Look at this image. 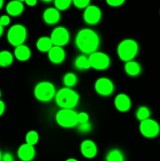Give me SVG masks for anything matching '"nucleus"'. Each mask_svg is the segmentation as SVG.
<instances>
[{
    "mask_svg": "<svg viewBox=\"0 0 160 161\" xmlns=\"http://www.w3.org/2000/svg\"><path fill=\"white\" fill-rule=\"evenodd\" d=\"M100 45V38L97 33L90 28H83L78 31L75 37V46L83 53H94Z\"/></svg>",
    "mask_w": 160,
    "mask_h": 161,
    "instance_id": "1",
    "label": "nucleus"
},
{
    "mask_svg": "<svg viewBox=\"0 0 160 161\" xmlns=\"http://www.w3.org/2000/svg\"><path fill=\"white\" fill-rule=\"evenodd\" d=\"M78 101L79 95L72 88H61L55 95V102L61 108L72 109L78 105Z\"/></svg>",
    "mask_w": 160,
    "mask_h": 161,
    "instance_id": "2",
    "label": "nucleus"
},
{
    "mask_svg": "<svg viewBox=\"0 0 160 161\" xmlns=\"http://www.w3.org/2000/svg\"><path fill=\"white\" fill-rule=\"evenodd\" d=\"M138 44L132 39H125L119 42L117 47L119 58L125 62L133 61L138 52Z\"/></svg>",
    "mask_w": 160,
    "mask_h": 161,
    "instance_id": "3",
    "label": "nucleus"
},
{
    "mask_svg": "<svg viewBox=\"0 0 160 161\" xmlns=\"http://www.w3.org/2000/svg\"><path fill=\"white\" fill-rule=\"evenodd\" d=\"M34 95L39 102H50L56 95L54 85L49 81L39 82L35 86Z\"/></svg>",
    "mask_w": 160,
    "mask_h": 161,
    "instance_id": "4",
    "label": "nucleus"
},
{
    "mask_svg": "<svg viewBox=\"0 0 160 161\" xmlns=\"http://www.w3.org/2000/svg\"><path fill=\"white\" fill-rule=\"evenodd\" d=\"M78 113L73 109L61 108L56 113L55 119L59 126L64 128H72L78 126Z\"/></svg>",
    "mask_w": 160,
    "mask_h": 161,
    "instance_id": "5",
    "label": "nucleus"
},
{
    "mask_svg": "<svg viewBox=\"0 0 160 161\" xmlns=\"http://www.w3.org/2000/svg\"><path fill=\"white\" fill-rule=\"evenodd\" d=\"M27 38V30L24 25L17 24L11 27L7 32V40L9 44L17 47L23 45Z\"/></svg>",
    "mask_w": 160,
    "mask_h": 161,
    "instance_id": "6",
    "label": "nucleus"
},
{
    "mask_svg": "<svg viewBox=\"0 0 160 161\" xmlns=\"http://www.w3.org/2000/svg\"><path fill=\"white\" fill-rule=\"evenodd\" d=\"M88 59L90 67L96 70H105L109 67L111 63L108 55L100 51H96L91 53L88 57Z\"/></svg>",
    "mask_w": 160,
    "mask_h": 161,
    "instance_id": "7",
    "label": "nucleus"
},
{
    "mask_svg": "<svg viewBox=\"0 0 160 161\" xmlns=\"http://www.w3.org/2000/svg\"><path fill=\"white\" fill-rule=\"evenodd\" d=\"M159 125L154 119H147L141 121L140 124V132L145 138H155L159 134Z\"/></svg>",
    "mask_w": 160,
    "mask_h": 161,
    "instance_id": "8",
    "label": "nucleus"
},
{
    "mask_svg": "<svg viewBox=\"0 0 160 161\" xmlns=\"http://www.w3.org/2000/svg\"><path fill=\"white\" fill-rule=\"evenodd\" d=\"M50 38L53 46L62 47L69 42L70 34L64 27H56L53 30Z\"/></svg>",
    "mask_w": 160,
    "mask_h": 161,
    "instance_id": "9",
    "label": "nucleus"
},
{
    "mask_svg": "<svg viewBox=\"0 0 160 161\" xmlns=\"http://www.w3.org/2000/svg\"><path fill=\"white\" fill-rule=\"evenodd\" d=\"M95 91L99 95L108 97L110 96L114 91V84L113 82L108 78L101 77L97 80L94 85Z\"/></svg>",
    "mask_w": 160,
    "mask_h": 161,
    "instance_id": "10",
    "label": "nucleus"
},
{
    "mask_svg": "<svg viewBox=\"0 0 160 161\" xmlns=\"http://www.w3.org/2000/svg\"><path fill=\"white\" fill-rule=\"evenodd\" d=\"M101 19V10L94 5H89L83 13V20L87 25H97Z\"/></svg>",
    "mask_w": 160,
    "mask_h": 161,
    "instance_id": "11",
    "label": "nucleus"
},
{
    "mask_svg": "<svg viewBox=\"0 0 160 161\" xmlns=\"http://www.w3.org/2000/svg\"><path fill=\"white\" fill-rule=\"evenodd\" d=\"M35 156L34 146L27 143L22 144L17 149V157L21 161H31Z\"/></svg>",
    "mask_w": 160,
    "mask_h": 161,
    "instance_id": "12",
    "label": "nucleus"
},
{
    "mask_svg": "<svg viewBox=\"0 0 160 161\" xmlns=\"http://www.w3.org/2000/svg\"><path fill=\"white\" fill-rule=\"evenodd\" d=\"M80 151L85 158L92 159L97 155V147L91 140H85L80 145Z\"/></svg>",
    "mask_w": 160,
    "mask_h": 161,
    "instance_id": "13",
    "label": "nucleus"
},
{
    "mask_svg": "<svg viewBox=\"0 0 160 161\" xmlns=\"http://www.w3.org/2000/svg\"><path fill=\"white\" fill-rule=\"evenodd\" d=\"M115 106L118 111L125 113L131 108V100L125 94H119L115 98Z\"/></svg>",
    "mask_w": 160,
    "mask_h": 161,
    "instance_id": "14",
    "label": "nucleus"
},
{
    "mask_svg": "<svg viewBox=\"0 0 160 161\" xmlns=\"http://www.w3.org/2000/svg\"><path fill=\"white\" fill-rule=\"evenodd\" d=\"M49 60L53 64H58L62 63L65 58V51L63 47L53 46L48 52Z\"/></svg>",
    "mask_w": 160,
    "mask_h": 161,
    "instance_id": "15",
    "label": "nucleus"
},
{
    "mask_svg": "<svg viewBox=\"0 0 160 161\" xmlns=\"http://www.w3.org/2000/svg\"><path fill=\"white\" fill-rule=\"evenodd\" d=\"M42 18L47 25H55L60 20L61 14H60L59 10H57L55 7H50L45 9Z\"/></svg>",
    "mask_w": 160,
    "mask_h": 161,
    "instance_id": "16",
    "label": "nucleus"
},
{
    "mask_svg": "<svg viewBox=\"0 0 160 161\" xmlns=\"http://www.w3.org/2000/svg\"><path fill=\"white\" fill-rule=\"evenodd\" d=\"M6 12L9 16L17 17L24 11V4L21 1H11L6 5Z\"/></svg>",
    "mask_w": 160,
    "mask_h": 161,
    "instance_id": "17",
    "label": "nucleus"
},
{
    "mask_svg": "<svg viewBox=\"0 0 160 161\" xmlns=\"http://www.w3.org/2000/svg\"><path fill=\"white\" fill-rule=\"evenodd\" d=\"M14 57L20 61H26L31 58V50L25 45L17 47L14 50Z\"/></svg>",
    "mask_w": 160,
    "mask_h": 161,
    "instance_id": "18",
    "label": "nucleus"
},
{
    "mask_svg": "<svg viewBox=\"0 0 160 161\" xmlns=\"http://www.w3.org/2000/svg\"><path fill=\"white\" fill-rule=\"evenodd\" d=\"M53 47V45L51 39L47 36L40 37L36 42V47H37L38 50L40 52H43V53H45V52L48 53Z\"/></svg>",
    "mask_w": 160,
    "mask_h": 161,
    "instance_id": "19",
    "label": "nucleus"
},
{
    "mask_svg": "<svg viewBox=\"0 0 160 161\" xmlns=\"http://www.w3.org/2000/svg\"><path fill=\"white\" fill-rule=\"evenodd\" d=\"M124 69H125V72H126L127 75H129L130 76H136L141 73V65L136 61H134L125 62Z\"/></svg>",
    "mask_w": 160,
    "mask_h": 161,
    "instance_id": "20",
    "label": "nucleus"
},
{
    "mask_svg": "<svg viewBox=\"0 0 160 161\" xmlns=\"http://www.w3.org/2000/svg\"><path fill=\"white\" fill-rule=\"evenodd\" d=\"M74 64H75V67L79 70H88V69H91L89 59L85 55H80V56L77 57Z\"/></svg>",
    "mask_w": 160,
    "mask_h": 161,
    "instance_id": "21",
    "label": "nucleus"
},
{
    "mask_svg": "<svg viewBox=\"0 0 160 161\" xmlns=\"http://www.w3.org/2000/svg\"><path fill=\"white\" fill-rule=\"evenodd\" d=\"M13 61V56L8 50L0 51V66L1 67H8L10 65Z\"/></svg>",
    "mask_w": 160,
    "mask_h": 161,
    "instance_id": "22",
    "label": "nucleus"
},
{
    "mask_svg": "<svg viewBox=\"0 0 160 161\" xmlns=\"http://www.w3.org/2000/svg\"><path fill=\"white\" fill-rule=\"evenodd\" d=\"M107 161H124L123 153L119 149H114L108 153L106 157Z\"/></svg>",
    "mask_w": 160,
    "mask_h": 161,
    "instance_id": "23",
    "label": "nucleus"
},
{
    "mask_svg": "<svg viewBox=\"0 0 160 161\" xmlns=\"http://www.w3.org/2000/svg\"><path fill=\"white\" fill-rule=\"evenodd\" d=\"M77 76L75 74L72 73V72H68L64 75V78H63V82L64 84L65 85L66 87L71 88L72 86H75L77 83Z\"/></svg>",
    "mask_w": 160,
    "mask_h": 161,
    "instance_id": "24",
    "label": "nucleus"
},
{
    "mask_svg": "<svg viewBox=\"0 0 160 161\" xmlns=\"http://www.w3.org/2000/svg\"><path fill=\"white\" fill-rule=\"evenodd\" d=\"M39 134L35 130H30L27 133L26 136H25V141L26 143L28 145H31V146H34L35 145H36L39 142Z\"/></svg>",
    "mask_w": 160,
    "mask_h": 161,
    "instance_id": "25",
    "label": "nucleus"
},
{
    "mask_svg": "<svg viewBox=\"0 0 160 161\" xmlns=\"http://www.w3.org/2000/svg\"><path fill=\"white\" fill-rule=\"evenodd\" d=\"M136 116L137 118V119H139L141 122L143 120H145L147 119H149V116H150V110L146 106L139 107L136 112Z\"/></svg>",
    "mask_w": 160,
    "mask_h": 161,
    "instance_id": "26",
    "label": "nucleus"
},
{
    "mask_svg": "<svg viewBox=\"0 0 160 161\" xmlns=\"http://www.w3.org/2000/svg\"><path fill=\"white\" fill-rule=\"evenodd\" d=\"M72 1L71 0H55L54 6L57 10H65L68 9L72 5Z\"/></svg>",
    "mask_w": 160,
    "mask_h": 161,
    "instance_id": "27",
    "label": "nucleus"
},
{
    "mask_svg": "<svg viewBox=\"0 0 160 161\" xmlns=\"http://www.w3.org/2000/svg\"><path fill=\"white\" fill-rule=\"evenodd\" d=\"M72 3L77 9H85L89 6L90 1L89 0H74V1H72Z\"/></svg>",
    "mask_w": 160,
    "mask_h": 161,
    "instance_id": "28",
    "label": "nucleus"
},
{
    "mask_svg": "<svg viewBox=\"0 0 160 161\" xmlns=\"http://www.w3.org/2000/svg\"><path fill=\"white\" fill-rule=\"evenodd\" d=\"M78 130L80 133L86 134L89 133L92 130V125L89 122L86 123V124H78Z\"/></svg>",
    "mask_w": 160,
    "mask_h": 161,
    "instance_id": "29",
    "label": "nucleus"
},
{
    "mask_svg": "<svg viewBox=\"0 0 160 161\" xmlns=\"http://www.w3.org/2000/svg\"><path fill=\"white\" fill-rule=\"evenodd\" d=\"M78 124H86V123L89 122V116L88 115V113H85V112H81V113H78Z\"/></svg>",
    "mask_w": 160,
    "mask_h": 161,
    "instance_id": "30",
    "label": "nucleus"
},
{
    "mask_svg": "<svg viewBox=\"0 0 160 161\" xmlns=\"http://www.w3.org/2000/svg\"><path fill=\"white\" fill-rule=\"evenodd\" d=\"M106 3L108 6L111 7H119L122 6L125 3V1L124 0H108Z\"/></svg>",
    "mask_w": 160,
    "mask_h": 161,
    "instance_id": "31",
    "label": "nucleus"
},
{
    "mask_svg": "<svg viewBox=\"0 0 160 161\" xmlns=\"http://www.w3.org/2000/svg\"><path fill=\"white\" fill-rule=\"evenodd\" d=\"M10 23V18L8 15H3L0 17V25L3 27L7 26Z\"/></svg>",
    "mask_w": 160,
    "mask_h": 161,
    "instance_id": "32",
    "label": "nucleus"
},
{
    "mask_svg": "<svg viewBox=\"0 0 160 161\" xmlns=\"http://www.w3.org/2000/svg\"><path fill=\"white\" fill-rule=\"evenodd\" d=\"M2 161H13V157L9 153H6L3 155Z\"/></svg>",
    "mask_w": 160,
    "mask_h": 161,
    "instance_id": "33",
    "label": "nucleus"
},
{
    "mask_svg": "<svg viewBox=\"0 0 160 161\" xmlns=\"http://www.w3.org/2000/svg\"><path fill=\"white\" fill-rule=\"evenodd\" d=\"M24 3L25 4L28 5V6H31V7H33V6H35L37 4V1H36V0H27Z\"/></svg>",
    "mask_w": 160,
    "mask_h": 161,
    "instance_id": "34",
    "label": "nucleus"
},
{
    "mask_svg": "<svg viewBox=\"0 0 160 161\" xmlns=\"http://www.w3.org/2000/svg\"><path fill=\"white\" fill-rule=\"evenodd\" d=\"M5 112V104L2 100H0V116L4 113Z\"/></svg>",
    "mask_w": 160,
    "mask_h": 161,
    "instance_id": "35",
    "label": "nucleus"
},
{
    "mask_svg": "<svg viewBox=\"0 0 160 161\" xmlns=\"http://www.w3.org/2000/svg\"><path fill=\"white\" fill-rule=\"evenodd\" d=\"M3 33V27L1 25H0V37H1V36H2Z\"/></svg>",
    "mask_w": 160,
    "mask_h": 161,
    "instance_id": "36",
    "label": "nucleus"
},
{
    "mask_svg": "<svg viewBox=\"0 0 160 161\" xmlns=\"http://www.w3.org/2000/svg\"><path fill=\"white\" fill-rule=\"evenodd\" d=\"M3 3H4V2H3V0H0V9H1L2 8H3Z\"/></svg>",
    "mask_w": 160,
    "mask_h": 161,
    "instance_id": "37",
    "label": "nucleus"
},
{
    "mask_svg": "<svg viewBox=\"0 0 160 161\" xmlns=\"http://www.w3.org/2000/svg\"><path fill=\"white\" fill-rule=\"evenodd\" d=\"M65 161H78L76 159H74V158H69L67 160H66Z\"/></svg>",
    "mask_w": 160,
    "mask_h": 161,
    "instance_id": "38",
    "label": "nucleus"
},
{
    "mask_svg": "<svg viewBox=\"0 0 160 161\" xmlns=\"http://www.w3.org/2000/svg\"><path fill=\"white\" fill-rule=\"evenodd\" d=\"M2 157H3V155H2V153L0 151V161H2Z\"/></svg>",
    "mask_w": 160,
    "mask_h": 161,
    "instance_id": "39",
    "label": "nucleus"
},
{
    "mask_svg": "<svg viewBox=\"0 0 160 161\" xmlns=\"http://www.w3.org/2000/svg\"><path fill=\"white\" fill-rule=\"evenodd\" d=\"M0 97H1V91H0Z\"/></svg>",
    "mask_w": 160,
    "mask_h": 161,
    "instance_id": "40",
    "label": "nucleus"
}]
</instances>
